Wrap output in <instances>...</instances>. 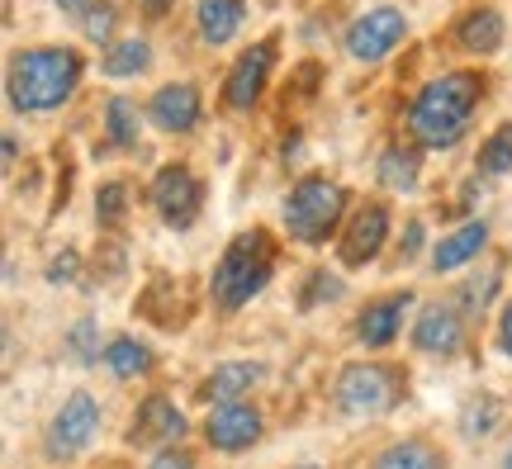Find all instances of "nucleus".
I'll list each match as a JSON object with an SVG mask.
<instances>
[{
	"mask_svg": "<svg viewBox=\"0 0 512 469\" xmlns=\"http://www.w3.org/2000/svg\"><path fill=\"white\" fill-rule=\"evenodd\" d=\"M489 95V76L484 72H446L437 81H427L413 105H408V138L422 152H451V147L470 133L475 124V109Z\"/></svg>",
	"mask_w": 512,
	"mask_h": 469,
	"instance_id": "1",
	"label": "nucleus"
},
{
	"mask_svg": "<svg viewBox=\"0 0 512 469\" xmlns=\"http://www.w3.org/2000/svg\"><path fill=\"white\" fill-rule=\"evenodd\" d=\"M86 57L67 43H38L10 57L5 67V100L15 114H53L81 91Z\"/></svg>",
	"mask_w": 512,
	"mask_h": 469,
	"instance_id": "2",
	"label": "nucleus"
},
{
	"mask_svg": "<svg viewBox=\"0 0 512 469\" xmlns=\"http://www.w3.org/2000/svg\"><path fill=\"white\" fill-rule=\"evenodd\" d=\"M413 394V370L389 356H356L332 375V413L342 422H384Z\"/></svg>",
	"mask_w": 512,
	"mask_h": 469,
	"instance_id": "3",
	"label": "nucleus"
},
{
	"mask_svg": "<svg viewBox=\"0 0 512 469\" xmlns=\"http://www.w3.org/2000/svg\"><path fill=\"white\" fill-rule=\"evenodd\" d=\"M275 266H280V237L271 228H242L238 237H228L223 256L214 261L209 275V304L219 318H238L261 289L271 285Z\"/></svg>",
	"mask_w": 512,
	"mask_h": 469,
	"instance_id": "4",
	"label": "nucleus"
},
{
	"mask_svg": "<svg viewBox=\"0 0 512 469\" xmlns=\"http://www.w3.org/2000/svg\"><path fill=\"white\" fill-rule=\"evenodd\" d=\"M347 214H351V195L332 176H318V171L299 176L290 185V195L280 199V228H285L294 247H309V252L337 242Z\"/></svg>",
	"mask_w": 512,
	"mask_h": 469,
	"instance_id": "5",
	"label": "nucleus"
},
{
	"mask_svg": "<svg viewBox=\"0 0 512 469\" xmlns=\"http://www.w3.org/2000/svg\"><path fill=\"white\" fill-rule=\"evenodd\" d=\"M100 427H105V403H100L91 389H72V394L53 408L48 427L38 436V455H43L53 469L76 465V460L95 446Z\"/></svg>",
	"mask_w": 512,
	"mask_h": 469,
	"instance_id": "6",
	"label": "nucleus"
},
{
	"mask_svg": "<svg viewBox=\"0 0 512 469\" xmlns=\"http://www.w3.org/2000/svg\"><path fill=\"white\" fill-rule=\"evenodd\" d=\"M190 432L195 422L185 417V408L166 389H147L133 413H128V427H124V446L138 455H162L171 446H190Z\"/></svg>",
	"mask_w": 512,
	"mask_h": 469,
	"instance_id": "7",
	"label": "nucleus"
},
{
	"mask_svg": "<svg viewBox=\"0 0 512 469\" xmlns=\"http://www.w3.org/2000/svg\"><path fill=\"white\" fill-rule=\"evenodd\" d=\"M408 346L422 361H441V365L456 361L460 351L470 346V318L456 308L451 294L446 299H427V304H418L413 323H408Z\"/></svg>",
	"mask_w": 512,
	"mask_h": 469,
	"instance_id": "8",
	"label": "nucleus"
},
{
	"mask_svg": "<svg viewBox=\"0 0 512 469\" xmlns=\"http://www.w3.org/2000/svg\"><path fill=\"white\" fill-rule=\"evenodd\" d=\"M200 446L214 455H247L266 441V408L256 398L242 403H219V408H204V417L195 422Z\"/></svg>",
	"mask_w": 512,
	"mask_h": 469,
	"instance_id": "9",
	"label": "nucleus"
},
{
	"mask_svg": "<svg viewBox=\"0 0 512 469\" xmlns=\"http://www.w3.org/2000/svg\"><path fill=\"white\" fill-rule=\"evenodd\" d=\"M413 313H418V294L403 285V289H384L375 299L356 308V318H351V342L370 351V356H380V351H394L403 337V323H413Z\"/></svg>",
	"mask_w": 512,
	"mask_h": 469,
	"instance_id": "10",
	"label": "nucleus"
},
{
	"mask_svg": "<svg viewBox=\"0 0 512 469\" xmlns=\"http://www.w3.org/2000/svg\"><path fill=\"white\" fill-rule=\"evenodd\" d=\"M147 204H152V214L162 218L171 233H190L204 209V181L185 162H166L147 181Z\"/></svg>",
	"mask_w": 512,
	"mask_h": 469,
	"instance_id": "11",
	"label": "nucleus"
},
{
	"mask_svg": "<svg viewBox=\"0 0 512 469\" xmlns=\"http://www.w3.org/2000/svg\"><path fill=\"white\" fill-rule=\"evenodd\" d=\"M394 242V209L384 199H366L361 209H351L337 237V261L347 271H366L384 256V247Z\"/></svg>",
	"mask_w": 512,
	"mask_h": 469,
	"instance_id": "12",
	"label": "nucleus"
},
{
	"mask_svg": "<svg viewBox=\"0 0 512 469\" xmlns=\"http://www.w3.org/2000/svg\"><path fill=\"white\" fill-rule=\"evenodd\" d=\"M403 38H408V15H403L399 5H375V10H366V15L351 19L347 29V57L351 62H366V67H375V62H384V57L399 48Z\"/></svg>",
	"mask_w": 512,
	"mask_h": 469,
	"instance_id": "13",
	"label": "nucleus"
},
{
	"mask_svg": "<svg viewBox=\"0 0 512 469\" xmlns=\"http://www.w3.org/2000/svg\"><path fill=\"white\" fill-rule=\"evenodd\" d=\"M147 124L166 138H190L204 124V95L195 81H166L147 95Z\"/></svg>",
	"mask_w": 512,
	"mask_h": 469,
	"instance_id": "14",
	"label": "nucleus"
},
{
	"mask_svg": "<svg viewBox=\"0 0 512 469\" xmlns=\"http://www.w3.org/2000/svg\"><path fill=\"white\" fill-rule=\"evenodd\" d=\"M271 72H275V38H261L252 48H242L238 62L223 76V105L228 109L261 105V95L271 86Z\"/></svg>",
	"mask_w": 512,
	"mask_h": 469,
	"instance_id": "15",
	"label": "nucleus"
},
{
	"mask_svg": "<svg viewBox=\"0 0 512 469\" xmlns=\"http://www.w3.org/2000/svg\"><path fill=\"white\" fill-rule=\"evenodd\" d=\"M271 379V365L266 361H219L214 370H204L200 384H195V398L204 408H219V403H242V398H256Z\"/></svg>",
	"mask_w": 512,
	"mask_h": 469,
	"instance_id": "16",
	"label": "nucleus"
},
{
	"mask_svg": "<svg viewBox=\"0 0 512 469\" xmlns=\"http://www.w3.org/2000/svg\"><path fill=\"white\" fill-rule=\"evenodd\" d=\"M489 237H494L489 218H465L460 228H451V233H441L437 242H432L427 271L432 275H456V271H465V266H475L479 256L489 252Z\"/></svg>",
	"mask_w": 512,
	"mask_h": 469,
	"instance_id": "17",
	"label": "nucleus"
},
{
	"mask_svg": "<svg viewBox=\"0 0 512 469\" xmlns=\"http://www.w3.org/2000/svg\"><path fill=\"white\" fill-rule=\"evenodd\" d=\"M451 43H456V53H465V57H494V53H503V43H508V19H503V10H494V5H470V10L456 19Z\"/></svg>",
	"mask_w": 512,
	"mask_h": 469,
	"instance_id": "18",
	"label": "nucleus"
},
{
	"mask_svg": "<svg viewBox=\"0 0 512 469\" xmlns=\"http://www.w3.org/2000/svg\"><path fill=\"white\" fill-rule=\"evenodd\" d=\"M366 469H451V451L441 446L437 436L408 432V436L384 441L380 451L370 455Z\"/></svg>",
	"mask_w": 512,
	"mask_h": 469,
	"instance_id": "19",
	"label": "nucleus"
},
{
	"mask_svg": "<svg viewBox=\"0 0 512 469\" xmlns=\"http://www.w3.org/2000/svg\"><path fill=\"white\" fill-rule=\"evenodd\" d=\"M105 370L119 384H143V379L157 375V351L143 337H133V332H114L105 342Z\"/></svg>",
	"mask_w": 512,
	"mask_h": 469,
	"instance_id": "20",
	"label": "nucleus"
},
{
	"mask_svg": "<svg viewBox=\"0 0 512 469\" xmlns=\"http://www.w3.org/2000/svg\"><path fill=\"white\" fill-rule=\"evenodd\" d=\"M247 19V0H200L195 10V29H200V43L204 48H223L233 43Z\"/></svg>",
	"mask_w": 512,
	"mask_h": 469,
	"instance_id": "21",
	"label": "nucleus"
},
{
	"mask_svg": "<svg viewBox=\"0 0 512 469\" xmlns=\"http://www.w3.org/2000/svg\"><path fill=\"white\" fill-rule=\"evenodd\" d=\"M503 417H508V408H503V398L489 394V389H475V394L460 403L456 413V432L465 436V441H489V436H498V427H503Z\"/></svg>",
	"mask_w": 512,
	"mask_h": 469,
	"instance_id": "22",
	"label": "nucleus"
},
{
	"mask_svg": "<svg viewBox=\"0 0 512 469\" xmlns=\"http://www.w3.org/2000/svg\"><path fill=\"white\" fill-rule=\"evenodd\" d=\"M375 176L389 195H408L418 190V176H422V147L418 143H389L375 162Z\"/></svg>",
	"mask_w": 512,
	"mask_h": 469,
	"instance_id": "23",
	"label": "nucleus"
},
{
	"mask_svg": "<svg viewBox=\"0 0 512 469\" xmlns=\"http://www.w3.org/2000/svg\"><path fill=\"white\" fill-rule=\"evenodd\" d=\"M498 289H503V256H498L494 266H484V271H475V275H465V280L451 289V299H456V308L465 313V318H470V323H479V318L494 308Z\"/></svg>",
	"mask_w": 512,
	"mask_h": 469,
	"instance_id": "24",
	"label": "nucleus"
},
{
	"mask_svg": "<svg viewBox=\"0 0 512 469\" xmlns=\"http://www.w3.org/2000/svg\"><path fill=\"white\" fill-rule=\"evenodd\" d=\"M105 342H110V337H100V318H95V313H81V318L67 327L62 351H67V361L72 365L91 370V365H105Z\"/></svg>",
	"mask_w": 512,
	"mask_h": 469,
	"instance_id": "25",
	"label": "nucleus"
},
{
	"mask_svg": "<svg viewBox=\"0 0 512 469\" xmlns=\"http://www.w3.org/2000/svg\"><path fill=\"white\" fill-rule=\"evenodd\" d=\"M143 119H147V109H138V100L110 95V100H105V133H110V147H119V152L138 147V138H143Z\"/></svg>",
	"mask_w": 512,
	"mask_h": 469,
	"instance_id": "26",
	"label": "nucleus"
},
{
	"mask_svg": "<svg viewBox=\"0 0 512 469\" xmlns=\"http://www.w3.org/2000/svg\"><path fill=\"white\" fill-rule=\"evenodd\" d=\"M152 67V43L147 38H114L105 57H100V72L114 76V81H128V76H143Z\"/></svg>",
	"mask_w": 512,
	"mask_h": 469,
	"instance_id": "27",
	"label": "nucleus"
},
{
	"mask_svg": "<svg viewBox=\"0 0 512 469\" xmlns=\"http://www.w3.org/2000/svg\"><path fill=\"white\" fill-rule=\"evenodd\" d=\"M508 171H512V119H503V124L479 143L475 176H484V181H503Z\"/></svg>",
	"mask_w": 512,
	"mask_h": 469,
	"instance_id": "28",
	"label": "nucleus"
},
{
	"mask_svg": "<svg viewBox=\"0 0 512 469\" xmlns=\"http://www.w3.org/2000/svg\"><path fill=\"white\" fill-rule=\"evenodd\" d=\"M342 299H347V280L337 271H323V266H313L299 285V313H318V308L342 304Z\"/></svg>",
	"mask_w": 512,
	"mask_h": 469,
	"instance_id": "29",
	"label": "nucleus"
},
{
	"mask_svg": "<svg viewBox=\"0 0 512 469\" xmlns=\"http://www.w3.org/2000/svg\"><path fill=\"white\" fill-rule=\"evenodd\" d=\"M133 190H128V181H105L100 190H95V223L105 228V233H119L128 223V209H133Z\"/></svg>",
	"mask_w": 512,
	"mask_h": 469,
	"instance_id": "30",
	"label": "nucleus"
},
{
	"mask_svg": "<svg viewBox=\"0 0 512 469\" xmlns=\"http://www.w3.org/2000/svg\"><path fill=\"white\" fill-rule=\"evenodd\" d=\"M114 29H119V5L114 0H95L91 10L81 15V34L91 38V43H100V48L114 43Z\"/></svg>",
	"mask_w": 512,
	"mask_h": 469,
	"instance_id": "31",
	"label": "nucleus"
},
{
	"mask_svg": "<svg viewBox=\"0 0 512 469\" xmlns=\"http://www.w3.org/2000/svg\"><path fill=\"white\" fill-rule=\"evenodd\" d=\"M422 242H427V223H422V218H408V223H403L399 247H394V266H408V261H418Z\"/></svg>",
	"mask_w": 512,
	"mask_h": 469,
	"instance_id": "32",
	"label": "nucleus"
},
{
	"mask_svg": "<svg viewBox=\"0 0 512 469\" xmlns=\"http://www.w3.org/2000/svg\"><path fill=\"white\" fill-rule=\"evenodd\" d=\"M143 469H200V451L195 446H171L162 455H147Z\"/></svg>",
	"mask_w": 512,
	"mask_h": 469,
	"instance_id": "33",
	"label": "nucleus"
},
{
	"mask_svg": "<svg viewBox=\"0 0 512 469\" xmlns=\"http://www.w3.org/2000/svg\"><path fill=\"white\" fill-rule=\"evenodd\" d=\"M76 275H81V252L67 247L62 256L48 261V285H76Z\"/></svg>",
	"mask_w": 512,
	"mask_h": 469,
	"instance_id": "34",
	"label": "nucleus"
},
{
	"mask_svg": "<svg viewBox=\"0 0 512 469\" xmlns=\"http://www.w3.org/2000/svg\"><path fill=\"white\" fill-rule=\"evenodd\" d=\"M494 342H498V351L512 361V294L503 299V313H498V327H494Z\"/></svg>",
	"mask_w": 512,
	"mask_h": 469,
	"instance_id": "35",
	"label": "nucleus"
},
{
	"mask_svg": "<svg viewBox=\"0 0 512 469\" xmlns=\"http://www.w3.org/2000/svg\"><path fill=\"white\" fill-rule=\"evenodd\" d=\"M171 10H176V0H143V19H152V24H157V19H166Z\"/></svg>",
	"mask_w": 512,
	"mask_h": 469,
	"instance_id": "36",
	"label": "nucleus"
},
{
	"mask_svg": "<svg viewBox=\"0 0 512 469\" xmlns=\"http://www.w3.org/2000/svg\"><path fill=\"white\" fill-rule=\"evenodd\" d=\"M53 5H57V10H62V15L81 19V15H86V10H91V5H95V0H53Z\"/></svg>",
	"mask_w": 512,
	"mask_h": 469,
	"instance_id": "37",
	"label": "nucleus"
},
{
	"mask_svg": "<svg viewBox=\"0 0 512 469\" xmlns=\"http://www.w3.org/2000/svg\"><path fill=\"white\" fill-rule=\"evenodd\" d=\"M15 157H19V143L15 138H5V166H15Z\"/></svg>",
	"mask_w": 512,
	"mask_h": 469,
	"instance_id": "38",
	"label": "nucleus"
},
{
	"mask_svg": "<svg viewBox=\"0 0 512 469\" xmlns=\"http://www.w3.org/2000/svg\"><path fill=\"white\" fill-rule=\"evenodd\" d=\"M290 469H328V465H318V460H304V465H290Z\"/></svg>",
	"mask_w": 512,
	"mask_h": 469,
	"instance_id": "39",
	"label": "nucleus"
},
{
	"mask_svg": "<svg viewBox=\"0 0 512 469\" xmlns=\"http://www.w3.org/2000/svg\"><path fill=\"white\" fill-rule=\"evenodd\" d=\"M503 469H512V441H508V451H503Z\"/></svg>",
	"mask_w": 512,
	"mask_h": 469,
	"instance_id": "40",
	"label": "nucleus"
}]
</instances>
